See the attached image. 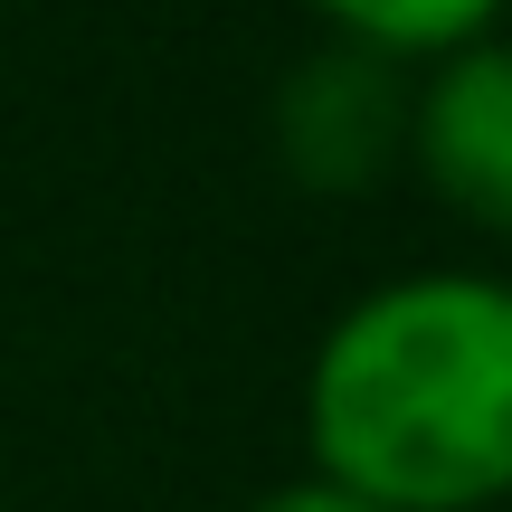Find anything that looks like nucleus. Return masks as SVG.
<instances>
[{
  "instance_id": "1",
  "label": "nucleus",
  "mask_w": 512,
  "mask_h": 512,
  "mask_svg": "<svg viewBox=\"0 0 512 512\" xmlns=\"http://www.w3.org/2000/svg\"><path fill=\"white\" fill-rule=\"evenodd\" d=\"M313 475L370 512H484L512 494V285L427 266L370 285L304 370Z\"/></svg>"
},
{
  "instance_id": "3",
  "label": "nucleus",
  "mask_w": 512,
  "mask_h": 512,
  "mask_svg": "<svg viewBox=\"0 0 512 512\" xmlns=\"http://www.w3.org/2000/svg\"><path fill=\"white\" fill-rule=\"evenodd\" d=\"M408 152L465 228L512 238V38L437 57V76L408 95Z\"/></svg>"
},
{
  "instance_id": "4",
  "label": "nucleus",
  "mask_w": 512,
  "mask_h": 512,
  "mask_svg": "<svg viewBox=\"0 0 512 512\" xmlns=\"http://www.w3.org/2000/svg\"><path fill=\"white\" fill-rule=\"evenodd\" d=\"M332 19V38L370 57H456L475 38H494L503 0H313Z\"/></svg>"
},
{
  "instance_id": "5",
  "label": "nucleus",
  "mask_w": 512,
  "mask_h": 512,
  "mask_svg": "<svg viewBox=\"0 0 512 512\" xmlns=\"http://www.w3.org/2000/svg\"><path fill=\"white\" fill-rule=\"evenodd\" d=\"M247 512H370V503L342 494V484H323V475H294V484H275V494H256Z\"/></svg>"
},
{
  "instance_id": "2",
  "label": "nucleus",
  "mask_w": 512,
  "mask_h": 512,
  "mask_svg": "<svg viewBox=\"0 0 512 512\" xmlns=\"http://www.w3.org/2000/svg\"><path fill=\"white\" fill-rule=\"evenodd\" d=\"M266 133H275V162H285L304 190H323V200L370 190V181L408 152V86H399V57H370V48H351V38L313 48L304 67L275 86Z\"/></svg>"
}]
</instances>
